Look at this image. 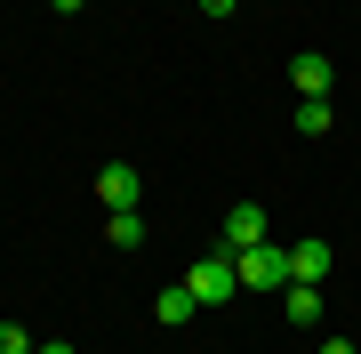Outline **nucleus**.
I'll return each mask as SVG.
<instances>
[{"instance_id": "nucleus-1", "label": "nucleus", "mask_w": 361, "mask_h": 354, "mask_svg": "<svg viewBox=\"0 0 361 354\" xmlns=\"http://www.w3.org/2000/svg\"><path fill=\"white\" fill-rule=\"evenodd\" d=\"M185 290H193L201 306H225L233 290H241V266H233L225 249H209V258H193V274H185Z\"/></svg>"}, {"instance_id": "nucleus-2", "label": "nucleus", "mask_w": 361, "mask_h": 354, "mask_svg": "<svg viewBox=\"0 0 361 354\" xmlns=\"http://www.w3.org/2000/svg\"><path fill=\"white\" fill-rule=\"evenodd\" d=\"M233 266H241V290H289V242H257Z\"/></svg>"}, {"instance_id": "nucleus-3", "label": "nucleus", "mask_w": 361, "mask_h": 354, "mask_svg": "<svg viewBox=\"0 0 361 354\" xmlns=\"http://www.w3.org/2000/svg\"><path fill=\"white\" fill-rule=\"evenodd\" d=\"M257 242H265V201H233L225 210V258H241Z\"/></svg>"}, {"instance_id": "nucleus-4", "label": "nucleus", "mask_w": 361, "mask_h": 354, "mask_svg": "<svg viewBox=\"0 0 361 354\" xmlns=\"http://www.w3.org/2000/svg\"><path fill=\"white\" fill-rule=\"evenodd\" d=\"M281 314H289V330H322V322H329L322 282H289V290H281Z\"/></svg>"}, {"instance_id": "nucleus-5", "label": "nucleus", "mask_w": 361, "mask_h": 354, "mask_svg": "<svg viewBox=\"0 0 361 354\" xmlns=\"http://www.w3.org/2000/svg\"><path fill=\"white\" fill-rule=\"evenodd\" d=\"M137 194H145V177L129 170V161H104L97 170V201L104 210H137Z\"/></svg>"}, {"instance_id": "nucleus-6", "label": "nucleus", "mask_w": 361, "mask_h": 354, "mask_svg": "<svg viewBox=\"0 0 361 354\" xmlns=\"http://www.w3.org/2000/svg\"><path fill=\"white\" fill-rule=\"evenodd\" d=\"M329 81H337V65L322 49H297V65H289V89L297 97H329Z\"/></svg>"}, {"instance_id": "nucleus-7", "label": "nucleus", "mask_w": 361, "mask_h": 354, "mask_svg": "<svg viewBox=\"0 0 361 354\" xmlns=\"http://www.w3.org/2000/svg\"><path fill=\"white\" fill-rule=\"evenodd\" d=\"M337 249L329 242H289V282H329Z\"/></svg>"}, {"instance_id": "nucleus-8", "label": "nucleus", "mask_w": 361, "mask_h": 354, "mask_svg": "<svg viewBox=\"0 0 361 354\" xmlns=\"http://www.w3.org/2000/svg\"><path fill=\"white\" fill-rule=\"evenodd\" d=\"M153 314H161V330H185V322L201 314V298H193V290H185V282H169L161 298H153Z\"/></svg>"}, {"instance_id": "nucleus-9", "label": "nucleus", "mask_w": 361, "mask_h": 354, "mask_svg": "<svg viewBox=\"0 0 361 354\" xmlns=\"http://www.w3.org/2000/svg\"><path fill=\"white\" fill-rule=\"evenodd\" d=\"M104 242H113V249H137L145 242V210H104Z\"/></svg>"}, {"instance_id": "nucleus-10", "label": "nucleus", "mask_w": 361, "mask_h": 354, "mask_svg": "<svg viewBox=\"0 0 361 354\" xmlns=\"http://www.w3.org/2000/svg\"><path fill=\"white\" fill-rule=\"evenodd\" d=\"M329 121H337L329 97H297V137H329Z\"/></svg>"}, {"instance_id": "nucleus-11", "label": "nucleus", "mask_w": 361, "mask_h": 354, "mask_svg": "<svg viewBox=\"0 0 361 354\" xmlns=\"http://www.w3.org/2000/svg\"><path fill=\"white\" fill-rule=\"evenodd\" d=\"M0 354H32V330L25 322H0Z\"/></svg>"}, {"instance_id": "nucleus-12", "label": "nucleus", "mask_w": 361, "mask_h": 354, "mask_svg": "<svg viewBox=\"0 0 361 354\" xmlns=\"http://www.w3.org/2000/svg\"><path fill=\"white\" fill-rule=\"evenodd\" d=\"M322 354H353V338H337V330H322Z\"/></svg>"}, {"instance_id": "nucleus-13", "label": "nucleus", "mask_w": 361, "mask_h": 354, "mask_svg": "<svg viewBox=\"0 0 361 354\" xmlns=\"http://www.w3.org/2000/svg\"><path fill=\"white\" fill-rule=\"evenodd\" d=\"M201 16H217V25H225V16H233V0H201Z\"/></svg>"}, {"instance_id": "nucleus-14", "label": "nucleus", "mask_w": 361, "mask_h": 354, "mask_svg": "<svg viewBox=\"0 0 361 354\" xmlns=\"http://www.w3.org/2000/svg\"><path fill=\"white\" fill-rule=\"evenodd\" d=\"M32 354H73V346H65V338H40V346H32Z\"/></svg>"}, {"instance_id": "nucleus-15", "label": "nucleus", "mask_w": 361, "mask_h": 354, "mask_svg": "<svg viewBox=\"0 0 361 354\" xmlns=\"http://www.w3.org/2000/svg\"><path fill=\"white\" fill-rule=\"evenodd\" d=\"M49 8H56V16H73V8H80V0H49Z\"/></svg>"}]
</instances>
